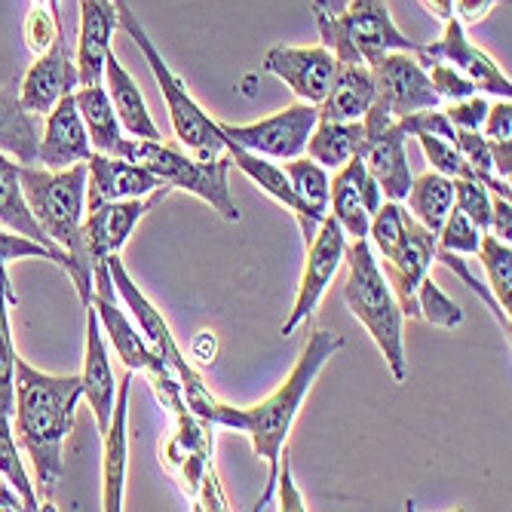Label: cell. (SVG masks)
Here are the masks:
<instances>
[{
    "instance_id": "cell-36",
    "label": "cell",
    "mask_w": 512,
    "mask_h": 512,
    "mask_svg": "<svg viewBox=\"0 0 512 512\" xmlns=\"http://www.w3.org/2000/svg\"><path fill=\"white\" fill-rule=\"evenodd\" d=\"M417 316L427 319L430 325H439V329H457V325H463V310L439 289V283L430 273L417 286Z\"/></svg>"
},
{
    "instance_id": "cell-4",
    "label": "cell",
    "mask_w": 512,
    "mask_h": 512,
    "mask_svg": "<svg viewBox=\"0 0 512 512\" xmlns=\"http://www.w3.org/2000/svg\"><path fill=\"white\" fill-rule=\"evenodd\" d=\"M316 28L335 62L375 65L387 53H417L421 43L408 40L384 0H310Z\"/></svg>"
},
{
    "instance_id": "cell-54",
    "label": "cell",
    "mask_w": 512,
    "mask_h": 512,
    "mask_svg": "<svg viewBox=\"0 0 512 512\" xmlns=\"http://www.w3.org/2000/svg\"><path fill=\"white\" fill-rule=\"evenodd\" d=\"M34 4H50L53 10H59V0H34Z\"/></svg>"
},
{
    "instance_id": "cell-16",
    "label": "cell",
    "mask_w": 512,
    "mask_h": 512,
    "mask_svg": "<svg viewBox=\"0 0 512 512\" xmlns=\"http://www.w3.org/2000/svg\"><path fill=\"white\" fill-rule=\"evenodd\" d=\"M335 56L325 46H273L264 56V71L276 74L307 105H319L335 77Z\"/></svg>"
},
{
    "instance_id": "cell-28",
    "label": "cell",
    "mask_w": 512,
    "mask_h": 512,
    "mask_svg": "<svg viewBox=\"0 0 512 512\" xmlns=\"http://www.w3.org/2000/svg\"><path fill=\"white\" fill-rule=\"evenodd\" d=\"M37 123L19 102V80L0 86V151L19 160V166L37 163Z\"/></svg>"
},
{
    "instance_id": "cell-39",
    "label": "cell",
    "mask_w": 512,
    "mask_h": 512,
    "mask_svg": "<svg viewBox=\"0 0 512 512\" xmlns=\"http://www.w3.org/2000/svg\"><path fill=\"white\" fill-rule=\"evenodd\" d=\"M479 243H482V230L460 209H451L436 234V246L445 252H457V255H476Z\"/></svg>"
},
{
    "instance_id": "cell-20",
    "label": "cell",
    "mask_w": 512,
    "mask_h": 512,
    "mask_svg": "<svg viewBox=\"0 0 512 512\" xmlns=\"http://www.w3.org/2000/svg\"><path fill=\"white\" fill-rule=\"evenodd\" d=\"M89 154H92L89 132L83 126V117L71 92V96H62L53 105V111L46 114L43 138L37 142V163L43 169H68L74 163H86Z\"/></svg>"
},
{
    "instance_id": "cell-25",
    "label": "cell",
    "mask_w": 512,
    "mask_h": 512,
    "mask_svg": "<svg viewBox=\"0 0 512 512\" xmlns=\"http://www.w3.org/2000/svg\"><path fill=\"white\" fill-rule=\"evenodd\" d=\"M375 102V74L362 62H338L332 86L316 105L319 120H362Z\"/></svg>"
},
{
    "instance_id": "cell-8",
    "label": "cell",
    "mask_w": 512,
    "mask_h": 512,
    "mask_svg": "<svg viewBox=\"0 0 512 512\" xmlns=\"http://www.w3.org/2000/svg\"><path fill=\"white\" fill-rule=\"evenodd\" d=\"M365 138L359 148V160L378 181V188L387 200H405L411 188V169H408V154H405V132L396 117H390L384 108L371 102V108L362 117Z\"/></svg>"
},
{
    "instance_id": "cell-27",
    "label": "cell",
    "mask_w": 512,
    "mask_h": 512,
    "mask_svg": "<svg viewBox=\"0 0 512 512\" xmlns=\"http://www.w3.org/2000/svg\"><path fill=\"white\" fill-rule=\"evenodd\" d=\"M365 172V163L359 157L347 160L341 169H335V178H329V215L341 224L347 240L368 237L371 215L365 212L359 178Z\"/></svg>"
},
{
    "instance_id": "cell-47",
    "label": "cell",
    "mask_w": 512,
    "mask_h": 512,
    "mask_svg": "<svg viewBox=\"0 0 512 512\" xmlns=\"http://www.w3.org/2000/svg\"><path fill=\"white\" fill-rule=\"evenodd\" d=\"M276 485H279V503L289 512H301L304 509V500L295 488V479H292V460H289V448L286 454L279 457V473H276Z\"/></svg>"
},
{
    "instance_id": "cell-11",
    "label": "cell",
    "mask_w": 512,
    "mask_h": 512,
    "mask_svg": "<svg viewBox=\"0 0 512 512\" xmlns=\"http://www.w3.org/2000/svg\"><path fill=\"white\" fill-rule=\"evenodd\" d=\"M436 264V234L424 224H417L411 212H405V227L399 243L381 255L378 267L387 279V286L405 316H417V286Z\"/></svg>"
},
{
    "instance_id": "cell-24",
    "label": "cell",
    "mask_w": 512,
    "mask_h": 512,
    "mask_svg": "<svg viewBox=\"0 0 512 512\" xmlns=\"http://www.w3.org/2000/svg\"><path fill=\"white\" fill-rule=\"evenodd\" d=\"M114 28H117L114 0H80V40H77V59H74L80 86L102 83Z\"/></svg>"
},
{
    "instance_id": "cell-53",
    "label": "cell",
    "mask_w": 512,
    "mask_h": 512,
    "mask_svg": "<svg viewBox=\"0 0 512 512\" xmlns=\"http://www.w3.org/2000/svg\"><path fill=\"white\" fill-rule=\"evenodd\" d=\"M417 4H421L427 13H433L436 19H451L454 16V0H417Z\"/></svg>"
},
{
    "instance_id": "cell-41",
    "label": "cell",
    "mask_w": 512,
    "mask_h": 512,
    "mask_svg": "<svg viewBox=\"0 0 512 512\" xmlns=\"http://www.w3.org/2000/svg\"><path fill=\"white\" fill-rule=\"evenodd\" d=\"M62 34V22H59V10H46V4H34V10L25 19V43L34 56L46 53L50 46L59 40Z\"/></svg>"
},
{
    "instance_id": "cell-9",
    "label": "cell",
    "mask_w": 512,
    "mask_h": 512,
    "mask_svg": "<svg viewBox=\"0 0 512 512\" xmlns=\"http://www.w3.org/2000/svg\"><path fill=\"white\" fill-rule=\"evenodd\" d=\"M319 123V111L316 105L298 102L289 105L286 111H279L273 117L246 123V126H230V123H218L221 135L230 138L234 145L267 157V160H295L304 154L307 138L313 132V126Z\"/></svg>"
},
{
    "instance_id": "cell-33",
    "label": "cell",
    "mask_w": 512,
    "mask_h": 512,
    "mask_svg": "<svg viewBox=\"0 0 512 512\" xmlns=\"http://www.w3.org/2000/svg\"><path fill=\"white\" fill-rule=\"evenodd\" d=\"M283 169L289 175L292 191L313 212V218L322 221L325 215H329V169L319 166L316 160H310L304 154L295 160H286Z\"/></svg>"
},
{
    "instance_id": "cell-5",
    "label": "cell",
    "mask_w": 512,
    "mask_h": 512,
    "mask_svg": "<svg viewBox=\"0 0 512 512\" xmlns=\"http://www.w3.org/2000/svg\"><path fill=\"white\" fill-rule=\"evenodd\" d=\"M347 261V286L344 301L350 313L365 325L371 341L378 344L381 356L387 359L390 375L402 384L408 378V359H405V313L399 310L387 279L378 267L375 249L368 237L347 240L344 249Z\"/></svg>"
},
{
    "instance_id": "cell-34",
    "label": "cell",
    "mask_w": 512,
    "mask_h": 512,
    "mask_svg": "<svg viewBox=\"0 0 512 512\" xmlns=\"http://www.w3.org/2000/svg\"><path fill=\"white\" fill-rule=\"evenodd\" d=\"M476 258L488 276V289H491L494 301L509 313L512 310V246L485 230Z\"/></svg>"
},
{
    "instance_id": "cell-12",
    "label": "cell",
    "mask_w": 512,
    "mask_h": 512,
    "mask_svg": "<svg viewBox=\"0 0 512 512\" xmlns=\"http://www.w3.org/2000/svg\"><path fill=\"white\" fill-rule=\"evenodd\" d=\"M368 68L375 74V105L390 117L399 120L414 111L439 108L442 99L433 92L430 74L417 53H387Z\"/></svg>"
},
{
    "instance_id": "cell-31",
    "label": "cell",
    "mask_w": 512,
    "mask_h": 512,
    "mask_svg": "<svg viewBox=\"0 0 512 512\" xmlns=\"http://www.w3.org/2000/svg\"><path fill=\"white\" fill-rule=\"evenodd\" d=\"M405 200L411 218L417 224H424L430 234H439L442 221L454 209V181L442 172H424L421 178H411Z\"/></svg>"
},
{
    "instance_id": "cell-51",
    "label": "cell",
    "mask_w": 512,
    "mask_h": 512,
    "mask_svg": "<svg viewBox=\"0 0 512 512\" xmlns=\"http://www.w3.org/2000/svg\"><path fill=\"white\" fill-rule=\"evenodd\" d=\"M215 350H218V341H215V335H212V332H200V335H197V341L191 344V356H194L200 365L215 362Z\"/></svg>"
},
{
    "instance_id": "cell-37",
    "label": "cell",
    "mask_w": 512,
    "mask_h": 512,
    "mask_svg": "<svg viewBox=\"0 0 512 512\" xmlns=\"http://www.w3.org/2000/svg\"><path fill=\"white\" fill-rule=\"evenodd\" d=\"M436 261L439 264H445L463 286H467L476 298H482L488 307H491V313H494V319L500 322V329L509 335V329H512V319H509V313L494 301V295H491V289H488V283H482V279L470 270V264H467V255H457V252H445V249H439L436 246Z\"/></svg>"
},
{
    "instance_id": "cell-48",
    "label": "cell",
    "mask_w": 512,
    "mask_h": 512,
    "mask_svg": "<svg viewBox=\"0 0 512 512\" xmlns=\"http://www.w3.org/2000/svg\"><path fill=\"white\" fill-rule=\"evenodd\" d=\"M488 234H494L503 243H512V206L506 197L491 194V221H488Z\"/></svg>"
},
{
    "instance_id": "cell-22",
    "label": "cell",
    "mask_w": 512,
    "mask_h": 512,
    "mask_svg": "<svg viewBox=\"0 0 512 512\" xmlns=\"http://www.w3.org/2000/svg\"><path fill=\"white\" fill-rule=\"evenodd\" d=\"M129 387H132V368L117 384L114 414L111 424L102 433L105 439V460H102V509L120 512L123 509V491H126V463H129Z\"/></svg>"
},
{
    "instance_id": "cell-3",
    "label": "cell",
    "mask_w": 512,
    "mask_h": 512,
    "mask_svg": "<svg viewBox=\"0 0 512 512\" xmlns=\"http://www.w3.org/2000/svg\"><path fill=\"white\" fill-rule=\"evenodd\" d=\"M22 194L28 200L31 215L46 230L59 249H65L74 261V289L80 304L92 301V255L83 234L86 218V163H74L68 169H19Z\"/></svg>"
},
{
    "instance_id": "cell-40",
    "label": "cell",
    "mask_w": 512,
    "mask_h": 512,
    "mask_svg": "<svg viewBox=\"0 0 512 512\" xmlns=\"http://www.w3.org/2000/svg\"><path fill=\"white\" fill-rule=\"evenodd\" d=\"M451 181H454V209H460L485 234L488 221H491V194H488V188H482V184L473 181V178H451Z\"/></svg>"
},
{
    "instance_id": "cell-29",
    "label": "cell",
    "mask_w": 512,
    "mask_h": 512,
    "mask_svg": "<svg viewBox=\"0 0 512 512\" xmlns=\"http://www.w3.org/2000/svg\"><path fill=\"white\" fill-rule=\"evenodd\" d=\"M362 138H365L362 120H319L307 138L304 154L329 172H335L347 160L359 157Z\"/></svg>"
},
{
    "instance_id": "cell-23",
    "label": "cell",
    "mask_w": 512,
    "mask_h": 512,
    "mask_svg": "<svg viewBox=\"0 0 512 512\" xmlns=\"http://www.w3.org/2000/svg\"><path fill=\"white\" fill-rule=\"evenodd\" d=\"M19 163L13 157H7L0 151V227L13 230V234H22L34 243H40L43 249H50V255L56 258V267H62L68 276H74V261L65 249H59L46 230L37 224V218L28 209V200L22 194V181H19Z\"/></svg>"
},
{
    "instance_id": "cell-30",
    "label": "cell",
    "mask_w": 512,
    "mask_h": 512,
    "mask_svg": "<svg viewBox=\"0 0 512 512\" xmlns=\"http://www.w3.org/2000/svg\"><path fill=\"white\" fill-rule=\"evenodd\" d=\"M74 102H77V111L83 117L86 132H89L92 151L114 157V148L120 145V138H123V126H120V120L114 114V105H111L105 83L77 86L74 89Z\"/></svg>"
},
{
    "instance_id": "cell-17",
    "label": "cell",
    "mask_w": 512,
    "mask_h": 512,
    "mask_svg": "<svg viewBox=\"0 0 512 512\" xmlns=\"http://www.w3.org/2000/svg\"><path fill=\"white\" fill-rule=\"evenodd\" d=\"M77 86H80L77 62L71 59L65 37L59 34V40L46 53H40L34 59V65L25 71V77L19 80V102L34 117L50 114L53 105L62 96H71Z\"/></svg>"
},
{
    "instance_id": "cell-10",
    "label": "cell",
    "mask_w": 512,
    "mask_h": 512,
    "mask_svg": "<svg viewBox=\"0 0 512 512\" xmlns=\"http://www.w3.org/2000/svg\"><path fill=\"white\" fill-rule=\"evenodd\" d=\"M344 249H347V237H344L341 224L332 215H325L319 230L313 234V240L307 243V258H304L298 298H295V307H292L289 319L283 322V329H279V335H283V338H292L298 325L313 316L316 304L322 301L325 289L332 286L335 273L344 264Z\"/></svg>"
},
{
    "instance_id": "cell-43",
    "label": "cell",
    "mask_w": 512,
    "mask_h": 512,
    "mask_svg": "<svg viewBox=\"0 0 512 512\" xmlns=\"http://www.w3.org/2000/svg\"><path fill=\"white\" fill-rule=\"evenodd\" d=\"M427 74H430L433 92H436L439 99H445V102H457V99H467V96H473V92H479L476 83L467 74H460L448 62H430Z\"/></svg>"
},
{
    "instance_id": "cell-52",
    "label": "cell",
    "mask_w": 512,
    "mask_h": 512,
    "mask_svg": "<svg viewBox=\"0 0 512 512\" xmlns=\"http://www.w3.org/2000/svg\"><path fill=\"white\" fill-rule=\"evenodd\" d=\"M0 509H7V512L25 509L22 497H19V494H16V488L4 479V473H0Z\"/></svg>"
},
{
    "instance_id": "cell-44",
    "label": "cell",
    "mask_w": 512,
    "mask_h": 512,
    "mask_svg": "<svg viewBox=\"0 0 512 512\" xmlns=\"http://www.w3.org/2000/svg\"><path fill=\"white\" fill-rule=\"evenodd\" d=\"M448 117V123L454 129H470V132H482L485 114H488V102L482 99V92H473L467 99L448 102V108L442 111Z\"/></svg>"
},
{
    "instance_id": "cell-42",
    "label": "cell",
    "mask_w": 512,
    "mask_h": 512,
    "mask_svg": "<svg viewBox=\"0 0 512 512\" xmlns=\"http://www.w3.org/2000/svg\"><path fill=\"white\" fill-rule=\"evenodd\" d=\"M414 138L421 142L427 160L433 163V172H442L448 178H470V166H467V160H463V154L457 151V145L445 142V138L427 135V132L414 135Z\"/></svg>"
},
{
    "instance_id": "cell-6",
    "label": "cell",
    "mask_w": 512,
    "mask_h": 512,
    "mask_svg": "<svg viewBox=\"0 0 512 512\" xmlns=\"http://www.w3.org/2000/svg\"><path fill=\"white\" fill-rule=\"evenodd\" d=\"M114 157H123L135 166L154 172L172 191H188L206 200L224 221H240V209L230 197V157L227 151L215 160H197L194 154H181L166 142H148V138H120Z\"/></svg>"
},
{
    "instance_id": "cell-1",
    "label": "cell",
    "mask_w": 512,
    "mask_h": 512,
    "mask_svg": "<svg viewBox=\"0 0 512 512\" xmlns=\"http://www.w3.org/2000/svg\"><path fill=\"white\" fill-rule=\"evenodd\" d=\"M83 399L80 375H46L16 359V439L34 467V488L53 500L65 476V442L74 427V411Z\"/></svg>"
},
{
    "instance_id": "cell-21",
    "label": "cell",
    "mask_w": 512,
    "mask_h": 512,
    "mask_svg": "<svg viewBox=\"0 0 512 512\" xmlns=\"http://www.w3.org/2000/svg\"><path fill=\"white\" fill-rule=\"evenodd\" d=\"M224 151H227V157H230V166H237L246 178H252V181L258 184V188H261L267 197H273L279 206H286V209L295 215V221H298V227H301V237H304V246H307V243L313 240V234L319 230L322 221H316L313 212L298 200V194L292 191V184H289L286 169L279 166V163H273V160H267V157H258V154H252V151L234 145L230 138H224Z\"/></svg>"
},
{
    "instance_id": "cell-50",
    "label": "cell",
    "mask_w": 512,
    "mask_h": 512,
    "mask_svg": "<svg viewBox=\"0 0 512 512\" xmlns=\"http://www.w3.org/2000/svg\"><path fill=\"white\" fill-rule=\"evenodd\" d=\"M488 151H491L494 172L503 181H509V175H512V142H488Z\"/></svg>"
},
{
    "instance_id": "cell-14",
    "label": "cell",
    "mask_w": 512,
    "mask_h": 512,
    "mask_svg": "<svg viewBox=\"0 0 512 512\" xmlns=\"http://www.w3.org/2000/svg\"><path fill=\"white\" fill-rule=\"evenodd\" d=\"M417 59H421L424 68H430V62H448L460 74H467L476 83L479 92H491V96H497V99H512L509 77L500 71V65L488 53H482L479 46H473L467 40L463 25L454 16L445 19V31H442V37L436 43L417 50Z\"/></svg>"
},
{
    "instance_id": "cell-2",
    "label": "cell",
    "mask_w": 512,
    "mask_h": 512,
    "mask_svg": "<svg viewBox=\"0 0 512 512\" xmlns=\"http://www.w3.org/2000/svg\"><path fill=\"white\" fill-rule=\"evenodd\" d=\"M338 350H344V338L335 335V332H325V329H316L310 332L292 375L279 384L264 402L258 405H249V408H234V405H224V402H215L212 411L206 414V421L215 424V427H230V430H240L252 439L255 445V454L264 457L270 463V482H267V494L258 500L255 509H267L270 503V494L276 488V473H279V457H283V445L292 433V424L295 417L313 387V381L319 378V371L325 368Z\"/></svg>"
},
{
    "instance_id": "cell-32",
    "label": "cell",
    "mask_w": 512,
    "mask_h": 512,
    "mask_svg": "<svg viewBox=\"0 0 512 512\" xmlns=\"http://www.w3.org/2000/svg\"><path fill=\"white\" fill-rule=\"evenodd\" d=\"M19 304V295L13 292L7 264H0V414L13 417L16 405V344H13V329H10V307Z\"/></svg>"
},
{
    "instance_id": "cell-46",
    "label": "cell",
    "mask_w": 512,
    "mask_h": 512,
    "mask_svg": "<svg viewBox=\"0 0 512 512\" xmlns=\"http://www.w3.org/2000/svg\"><path fill=\"white\" fill-rule=\"evenodd\" d=\"M482 129H485L488 142H512V102L500 99V102L488 105Z\"/></svg>"
},
{
    "instance_id": "cell-49",
    "label": "cell",
    "mask_w": 512,
    "mask_h": 512,
    "mask_svg": "<svg viewBox=\"0 0 512 512\" xmlns=\"http://www.w3.org/2000/svg\"><path fill=\"white\" fill-rule=\"evenodd\" d=\"M497 4H509V0H454V19L460 25H476L482 22Z\"/></svg>"
},
{
    "instance_id": "cell-18",
    "label": "cell",
    "mask_w": 512,
    "mask_h": 512,
    "mask_svg": "<svg viewBox=\"0 0 512 512\" xmlns=\"http://www.w3.org/2000/svg\"><path fill=\"white\" fill-rule=\"evenodd\" d=\"M160 188H169V184H163L145 166H135L123 157L92 151L86 160V209L89 212L114 200L148 197Z\"/></svg>"
},
{
    "instance_id": "cell-7",
    "label": "cell",
    "mask_w": 512,
    "mask_h": 512,
    "mask_svg": "<svg viewBox=\"0 0 512 512\" xmlns=\"http://www.w3.org/2000/svg\"><path fill=\"white\" fill-rule=\"evenodd\" d=\"M114 10H117V25H123V31L135 40V46L142 50L163 99H166V108H169V120H172V129H175V138L188 148L197 160H215L224 154V135L218 129V123L197 105V99L188 92L184 80L166 65L163 53L154 46V40L148 37L145 25L138 22V16L132 13L129 0H114Z\"/></svg>"
},
{
    "instance_id": "cell-15",
    "label": "cell",
    "mask_w": 512,
    "mask_h": 512,
    "mask_svg": "<svg viewBox=\"0 0 512 512\" xmlns=\"http://www.w3.org/2000/svg\"><path fill=\"white\" fill-rule=\"evenodd\" d=\"M169 194H172V188H160V191H154L148 197L114 200V203H105L99 209L86 212L83 234H86V246H89L92 264L105 261L108 255H120L126 240L132 237L135 224L142 221L151 209H157Z\"/></svg>"
},
{
    "instance_id": "cell-26",
    "label": "cell",
    "mask_w": 512,
    "mask_h": 512,
    "mask_svg": "<svg viewBox=\"0 0 512 512\" xmlns=\"http://www.w3.org/2000/svg\"><path fill=\"white\" fill-rule=\"evenodd\" d=\"M108 96H111V105H114V114L120 120V126L129 132V138H148V142H163V132L157 129L148 105H145V96L138 83L132 80V74L120 65V59L114 56V50L108 53L105 59V77H102Z\"/></svg>"
},
{
    "instance_id": "cell-35",
    "label": "cell",
    "mask_w": 512,
    "mask_h": 512,
    "mask_svg": "<svg viewBox=\"0 0 512 512\" xmlns=\"http://www.w3.org/2000/svg\"><path fill=\"white\" fill-rule=\"evenodd\" d=\"M0 473L4 479L16 488V494L22 497L25 509H40V497H37V488L25 470V460L19 454V445H16V436H13V427H10V414H0Z\"/></svg>"
},
{
    "instance_id": "cell-45",
    "label": "cell",
    "mask_w": 512,
    "mask_h": 512,
    "mask_svg": "<svg viewBox=\"0 0 512 512\" xmlns=\"http://www.w3.org/2000/svg\"><path fill=\"white\" fill-rule=\"evenodd\" d=\"M16 258H43V261L56 264L50 249H43L40 243H34L22 234H13V230H7V227H0V264L16 261Z\"/></svg>"
},
{
    "instance_id": "cell-38",
    "label": "cell",
    "mask_w": 512,
    "mask_h": 512,
    "mask_svg": "<svg viewBox=\"0 0 512 512\" xmlns=\"http://www.w3.org/2000/svg\"><path fill=\"white\" fill-rule=\"evenodd\" d=\"M405 206L399 200H384L381 209L371 215V224H368V243L378 255H387L399 237H402V227H405Z\"/></svg>"
},
{
    "instance_id": "cell-13",
    "label": "cell",
    "mask_w": 512,
    "mask_h": 512,
    "mask_svg": "<svg viewBox=\"0 0 512 512\" xmlns=\"http://www.w3.org/2000/svg\"><path fill=\"white\" fill-rule=\"evenodd\" d=\"M92 310H96L99 322H102V332L105 338L114 344L117 356L126 362V368L132 371H160V368H169L151 347L148 341L138 335L135 325L126 319L120 301H117V289H114V279L108 273V264L105 261H96L92 264Z\"/></svg>"
},
{
    "instance_id": "cell-19",
    "label": "cell",
    "mask_w": 512,
    "mask_h": 512,
    "mask_svg": "<svg viewBox=\"0 0 512 512\" xmlns=\"http://www.w3.org/2000/svg\"><path fill=\"white\" fill-rule=\"evenodd\" d=\"M83 310H86V353H83V371H80V390L92 408V417H96L99 433H105L111 424V414H114L117 381H114V368H111L102 322H99L96 310H92V304Z\"/></svg>"
}]
</instances>
